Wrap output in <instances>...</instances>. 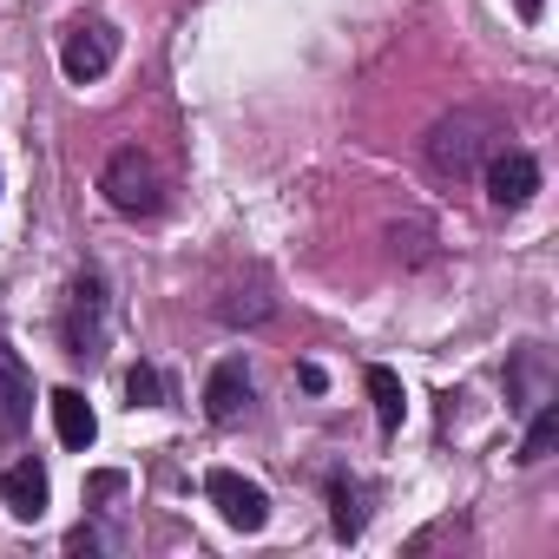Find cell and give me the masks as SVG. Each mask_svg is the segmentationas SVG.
Instances as JSON below:
<instances>
[{"label":"cell","instance_id":"30bf717a","mask_svg":"<svg viewBox=\"0 0 559 559\" xmlns=\"http://www.w3.org/2000/svg\"><path fill=\"white\" fill-rule=\"evenodd\" d=\"M243 402H250V376H243V362H217L211 382H204V415L224 428V421L243 415Z\"/></svg>","mask_w":559,"mask_h":559},{"label":"cell","instance_id":"52a82bcc","mask_svg":"<svg viewBox=\"0 0 559 559\" xmlns=\"http://www.w3.org/2000/svg\"><path fill=\"white\" fill-rule=\"evenodd\" d=\"M533 191H539V165L526 152H487V198L500 211H520Z\"/></svg>","mask_w":559,"mask_h":559},{"label":"cell","instance_id":"3957f363","mask_svg":"<svg viewBox=\"0 0 559 559\" xmlns=\"http://www.w3.org/2000/svg\"><path fill=\"white\" fill-rule=\"evenodd\" d=\"M106 317H112L106 276L86 270L80 284H73V310H67V356H99L106 349Z\"/></svg>","mask_w":559,"mask_h":559},{"label":"cell","instance_id":"6da1fadb","mask_svg":"<svg viewBox=\"0 0 559 559\" xmlns=\"http://www.w3.org/2000/svg\"><path fill=\"white\" fill-rule=\"evenodd\" d=\"M500 112H487V106H461L454 119H441L435 132H428V171L435 178H474L480 165H487V152L500 145Z\"/></svg>","mask_w":559,"mask_h":559},{"label":"cell","instance_id":"5b68a950","mask_svg":"<svg viewBox=\"0 0 559 559\" xmlns=\"http://www.w3.org/2000/svg\"><path fill=\"white\" fill-rule=\"evenodd\" d=\"M112 60H119V34H112V27H73L67 47H60V73H67L73 86H93Z\"/></svg>","mask_w":559,"mask_h":559},{"label":"cell","instance_id":"5bb4252c","mask_svg":"<svg viewBox=\"0 0 559 559\" xmlns=\"http://www.w3.org/2000/svg\"><path fill=\"white\" fill-rule=\"evenodd\" d=\"M330 500H336V533H343V539H356V533H362V513H356L349 480H330Z\"/></svg>","mask_w":559,"mask_h":559},{"label":"cell","instance_id":"9a60e30c","mask_svg":"<svg viewBox=\"0 0 559 559\" xmlns=\"http://www.w3.org/2000/svg\"><path fill=\"white\" fill-rule=\"evenodd\" d=\"M513 8H520V21H539V14H546V0H513Z\"/></svg>","mask_w":559,"mask_h":559},{"label":"cell","instance_id":"9c48e42d","mask_svg":"<svg viewBox=\"0 0 559 559\" xmlns=\"http://www.w3.org/2000/svg\"><path fill=\"white\" fill-rule=\"evenodd\" d=\"M53 435H60V448H73V454L93 448L99 415H93V402H86L80 389H53Z\"/></svg>","mask_w":559,"mask_h":559},{"label":"cell","instance_id":"7c38bea8","mask_svg":"<svg viewBox=\"0 0 559 559\" xmlns=\"http://www.w3.org/2000/svg\"><path fill=\"white\" fill-rule=\"evenodd\" d=\"M552 441H559V408H539V421L526 428V448H520V461H546V454H552Z\"/></svg>","mask_w":559,"mask_h":559},{"label":"cell","instance_id":"8992f818","mask_svg":"<svg viewBox=\"0 0 559 559\" xmlns=\"http://www.w3.org/2000/svg\"><path fill=\"white\" fill-rule=\"evenodd\" d=\"M34 421V376L14 349H0V441H21Z\"/></svg>","mask_w":559,"mask_h":559},{"label":"cell","instance_id":"ba28073f","mask_svg":"<svg viewBox=\"0 0 559 559\" xmlns=\"http://www.w3.org/2000/svg\"><path fill=\"white\" fill-rule=\"evenodd\" d=\"M47 500H53V487H47V467L40 461H14L8 474H0V507H8L14 520H40Z\"/></svg>","mask_w":559,"mask_h":559},{"label":"cell","instance_id":"7a4b0ae2","mask_svg":"<svg viewBox=\"0 0 559 559\" xmlns=\"http://www.w3.org/2000/svg\"><path fill=\"white\" fill-rule=\"evenodd\" d=\"M99 191H106V204H112L119 217H158V204H165V178H158V165H152L145 152H132V145L106 158Z\"/></svg>","mask_w":559,"mask_h":559},{"label":"cell","instance_id":"4fadbf2b","mask_svg":"<svg viewBox=\"0 0 559 559\" xmlns=\"http://www.w3.org/2000/svg\"><path fill=\"white\" fill-rule=\"evenodd\" d=\"M126 395H132V408H158V395H165L158 369H145V362H139V369L126 376Z\"/></svg>","mask_w":559,"mask_h":559},{"label":"cell","instance_id":"277c9868","mask_svg":"<svg viewBox=\"0 0 559 559\" xmlns=\"http://www.w3.org/2000/svg\"><path fill=\"white\" fill-rule=\"evenodd\" d=\"M204 493H211V507H217L237 533H263V526H270V493H263L257 480H243L237 467H211V474H204Z\"/></svg>","mask_w":559,"mask_h":559},{"label":"cell","instance_id":"8fae6325","mask_svg":"<svg viewBox=\"0 0 559 559\" xmlns=\"http://www.w3.org/2000/svg\"><path fill=\"white\" fill-rule=\"evenodd\" d=\"M369 395H376V421H382V435H402V415H408V395H402V376L395 369H369Z\"/></svg>","mask_w":559,"mask_h":559}]
</instances>
